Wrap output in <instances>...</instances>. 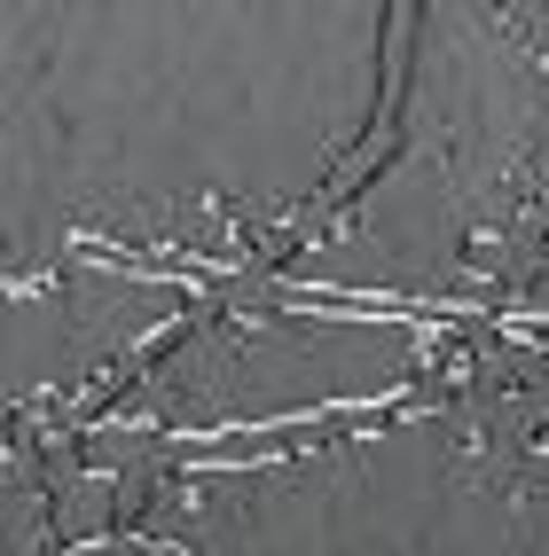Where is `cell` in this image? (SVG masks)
Wrapping results in <instances>:
<instances>
[{"mask_svg":"<svg viewBox=\"0 0 549 556\" xmlns=\"http://www.w3.org/2000/svg\"><path fill=\"white\" fill-rule=\"evenodd\" d=\"M510 455H519V470H549V407H534V416L519 424V431H510Z\"/></svg>","mask_w":549,"mask_h":556,"instance_id":"1","label":"cell"}]
</instances>
